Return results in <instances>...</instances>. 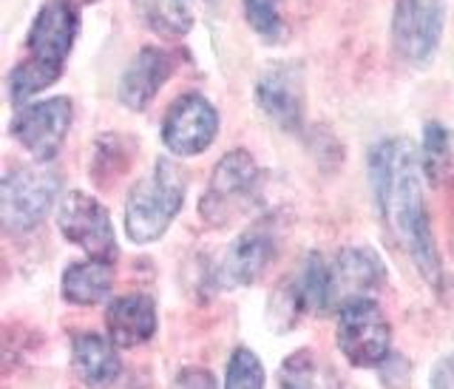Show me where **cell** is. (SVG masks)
<instances>
[{
  "label": "cell",
  "mask_w": 454,
  "mask_h": 389,
  "mask_svg": "<svg viewBox=\"0 0 454 389\" xmlns=\"http://www.w3.org/2000/svg\"><path fill=\"white\" fill-rule=\"evenodd\" d=\"M446 12L440 0H397L392 43L409 63H429L443 37Z\"/></svg>",
  "instance_id": "cell-9"
},
{
  "label": "cell",
  "mask_w": 454,
  "mask_h": 389,
  "mask_svg": "<svg viewBox=\"0 0 454 389\" xmlns=\"http://www.w3.org/2000/svg\"><path fill=\"white\" fill-rule=\"evenodd\" d=\"M174 75V57L160 46H142L137 57L128 63L125 75L120 80V99L125 108L142 111L151 106L156 91Z\"/></svg>",
  "instance_id": "cell-13"
},
{
  "label": "cell",
  "mask_w": 454,
  "mask_h": 389,
  "mask_svg": "<svg viewBox=\"0 0 454 389\" xmlns=\"http://www.w3.org/2000/svg\"><path fill=\"white\" fill-rule=\"evenodd\" d=\"M247 23L264 37H273L281 28V0H245Z\"/></svg>",
  "instance_id": "cell-23"
},
{
  "label": "cell",
  "mask_w": 454,
  "mask_h": 389,
  "mask_svg": "<svg viewBox=\"0 0 454 389\" xmlns=\"http://www.w3.org/2000/svg\"><path fill=\"white\" fill-rule=\"evenodd\" d=\"M57 191H60V177L46 163L14 168L0 182V225L9 234L35 230L49 216Z\"/></svg>",
  "instance_id": "cell-3"
},
{
  "label": "cell",
  "mask_w": 454,
  "mask_h": 389,
  "mask_svg": "<svg viewBox=\"0 0 454 389\" xmlns=\"http://www.w3.org/2000/svg\"><path fill=\"white\" fill-rule=\"evenodd\" d=\"M57 225H60L63 239L77 244L80 250L89 253V258H99V262L117 258V236H114L111 216L94 196L71 191L57 210Z\"/></svg>",
  "instance_id": "cell-6"
},
{
  "label": "cell",
  "mask_w": 454,
  "mask_h": 389,
  "mask_svg": "<svg viewBox=\"0 0 454 389\" xmlns=\"http://www.w3.org/2000/svg\"><path fill=\"white\" fill-rule=\"evenodd\" d=\"M63 71H57L51 66H43L37 60H23L12 68V75H9V97H12V103L14 106H23L26 99H32L35 94L40 91H46L49 85H54L57 80H60Z\"/></svg>",
  "instance_id": "cell-20"
},
{
  "label": "cell",
  "mask_w": 454,
  "mask_h": 389,
  "mask_svg": "<svg viewBox=\"0 0 454 389\" xmlns=\"http://www.w3.org/2000/svg\"><path fill=\"white\" fill-rule=\"evenodd\" d=\"M255 103L284 131L304 125V75L295 63H273L255 80Z\"/></svg>",
  "instance_id": "cell-11"
},
{
  "label": "cell",
  "mask_w": 454,
  "mask_h": 389,
  "mask_svg": "<svg viewBox=\"0 0 454 389\" xmlns=\"http://www.w3.org/2000/svg\"><path fill=\"white\" fill-rule=\"evenodd\" d=\"M420 168L429 182L443 185L454 174V134L440 123H426Z\"/></svg>",
  "instance_id": "cell-19"
},
{
  "label": "cell",
  "mask_w": 454,
  "mask_h": 389,
  "mask_svg": "<svg viewBox=\"0 0 454 389\" xmlns=\"http://www.w3.org/2000/svg\"><path fill=\"white\" fill-rule=\"evenodd\" d=\"M63 298L80 307L99 305L114 287V267L111 262L99 258H85V262L68 265L63 273Z\"/></svg>",
  "instance_id": "cell-18"
},
{
  "label": "cell",
  "mask_w": 454,
  "mask_h": 389,
  "mask_svg": "<svg viewBox=\"0 0 454 389\" xmlns=\"http://www.w3.org/2000/svg\"><path fill=\"white\" fill-rule=\"evenodd\" d=\"M68 4H74V6H77V4H97V0H68Z\"/></svg>",
  "instance_id": "cell-27"
},
{
  "label": "cell",
  "mask_w": 454,
  "mask_h": 389,
  "mask_svg": "<svg viewBox=\"0 0 454 389\" xmlns=\"http://www.w3.org/2000/svg\"><path fill=\"white\" fill-rule=\"evenodd\" d=\"M71 128V99L49 97L20 108L12 120V134L37 163H51Z\"/></svg>",
  "instance_id": "cell-8"
},
{
  "label": "cell",
  "mask_w": 454,
  "mask_h": 389,
  "mask_svg": "<svg viewBox=\"0 0 454 389\" xmlns=\"http://www.w3.org/2000/svg\"><path fill=\"white\" fill-rule=\"evenodd\" d=\"M284 298L290 301L293 313L330 310V267L318 253H309L295 279L284 284Z\"/></svg>",
  "instance_id": "cell-17"
},
{
  "label": "cell",
  "mask_w": 454,
  "mask_h": 389,
  "mask_svg": "<svg viewBox=\"0 0 454 389\" xmlns=\"http://www.w3.org/2000/svg\"><path fill=\"white\" fill-rule=\"evenodd\" d=\"M276 256L273 236L267 230H247L241 234L231 248H227L222 265L216 270V279L222 287H239V284H253L262 276V270L270 265V258Z\"/></svg>",
  "instance_id": "cell-14"
},
{
  "label": "cell",
  "mask_w": 454,
  "mask_h": 389,
  "mask_svg": "<svg viewBox=\"0 0 454 389\" xmlns=\"http://www.w3.org/2000/svg\"><path fill=\"white\" fill-rule=\"evenodd\" d=\"M392 329L372 298H358L340 307L338 347L352 367H378L387 361Z\"/></svg>",
  "instance_id": "cell-5"
},
{
  "label": "cell",
  "mask_w": 454,
  "mask_h": 389,
  "mask_svg": "<svg viewBox=\"0 0 454 389\" xmlns=\"http://www.w3.org/2000/svg\"><path fill=\"white\" fill-rule=\"evenodd\" d=\"M106 324H108V338L122 350L145 344L156 333L153 298L142 293L114 298L106 310Z\"/></svg>",
  "instance_id": "cell-15"
},
{
  "label": "cell",
  "mask_w": 454,
  "mask_h": 389,
  "mask_svg": "<svg viewBox=\"0 0 454 389\" xmlns=\"http://www.w3.org/2000/svg\"><path fill=\"white\" fill-rule=\"evenodd\" d=\"M224 389H264V369L259 355L247 347H239L231 355V364H227Z\"/></svg>",
  "instance_id": "cell-22"
},
{
  "label": "cell",
  "mask_w": 454,
  "mask_h": 389,
  "mask_svg": "<svg viewBox=\"0 0 454 389\" xmlns=\"http://www.w3.org/2000/svg\"><path fill=\"white\" fill-rule=\"evenodd\" d=\"M375 199L395 242L411 256L420 276L440 287L443 267H440L437 244L432 236V222L426 213L423 188H420V163L411 142L403 137L383 139L369 156Z\"/></svg>",
  "instance_id": "cell-1"
},
{
  "label": "cell",
  "mask_w": 454,
  "mask_h": 389,
  "mask_svg": "<svg viewBox=\"0 0 454 389\" xmlns=\"http://www.w3.org/2000/svg\"><path fill=\"white\" fill-rule=\"evenodd\" d=\"M219 134V114L210 99L188 91L170 103L162 123V142L176 156H196L213 146Z\"/></svg>",
  "instance_id": "cell-7"
},
{
  "label": "cell",
  "mask_w": 454,
  "mask_h": 389,
  "mask_svg": "<svg viewBox=\"0 0 454 389\" xmlns=\"http://www.w3.org/2000/svg\"><path fill=\"white\" fill-rule=\"evenodd\" d=\"M174 389H216V381L207 369H199V367H191V369H182L176 381H174Z\"/></svg>",
  "instance_id": "cell-25"
},
{
  "label": "cell",
  "mask_w": 454,
  "mask_h": 389,
  "mask_svg": "<svg viewBox=\"0 0 454 389\" xmlns=\"http://www.w3.org/2000/svg\"><path fill=\"white\" fill-rule=\"evenodd\" d=\"M77 28H80L77 6L68 4V0H49V4L37 12V18L26 35L28 57L43 66L63 71L71 54V46H74V40H77Z\"/></svg>",
  "instance_id": "cell-10"
},
{
  "label": "cell",
  "mask_w": 454,
  "mask_h": 389,
  "mask_svg": "<svg viewBox=\"0 0 454 389\" xmlns=\"http://www.w3.org/2000/svg\"><path fill=\"white\" fill-rule=\"evenodd\" d=\"M156 26H165L168 32L182 35L191 28V0H156Z\"/></svg>",
  "instance_id": "cell-24"
},
{
  "label": "cell",
  "mask_w": 454,
  "mask_h": 389,
  "mask_svg": "<svg viewBox=\"0 0 454 389\" xmlns=\"http://www.w3.org/2000/svg\"><path fill=\"white\" fill-rule=\"evenodd\" d=\"M432 389H454V355H446L432 372Z\"/></svg>",
  "instance_id": "cell-26"
},
{
  "label": "cell",
  "mask_w": 454,
  "mask_h": 389,
  "mask_svg": "<svg viewBox=\"0 0 454 389\" xmlns=\"http://www.w3.org/2000/svg\"><path fill=\"white\" fill-rule=\"evenodd\" d=\"M74 372L91 389H103L120 376L117 344L97 333H82L74 338Z\"/></svg>",
  "instance_id": "cell-16"
},
{
  "label": "cell",
  "mask_w": 454,
  "mask_h": 389,
  "mask_svg": "<svg viewBox=\"0 0 454 389\" xmlns=\"http://www.w3.org/2000/svg\"><path fill=\"white\" fill-rule=\"evenodd\" d=\"M387 270L375 250L347 248L330 265V307H347L358 298H372L380 290Z\"/></svg>",
  "instance_id": "cell-12"
},
{
  "label": "cell",
  "mask_w": 454,
  "mask_h": 389,
  "mask_svg": "<svg viewBox=\"0 0 454 389\" xmlns=\"http://www.w3.org/2000/svg\"><path fill=\"white\" fill-rule=\"evenodd\" d=\"M278 389H330V378H326L318 358L301 350L284 361Z\"/></svg>",
  "instance_id": "cell-21"
},
{
  "label": "cell",
  "mask_w": 454,
  "mask_h": 389,
  "mask_svg": "<svg viewBox=\"0 0 454 389\" xmlns=\"http://www.w3.org/2000/svg\"><path fill=\"white\" fill-rule=\"evenodd\" d=\"M188 194V174L168 156H160L153 171L139 179L125 199V234L137 244H148L160 239L168 225L182 210Z\"/></svg>",
  "instance_id": "cell-2"
},
{
  "label": "cell",
  "mask_w": 454,
  "mask_h": 389,
  "mask_svg": "<svg viewBox=\"0 0 454 389\" xmlns=\"http://www.w3.org/2000/svg\"><path fill=\"white\" fill-rule=\"evenodd\" d=\"M255 188H259V165L247 151L224 154L219 165L213 168V177L207 185V194L202 196V219L213 227H222L233 222L239 213L247 210V202H253Z\"/></svg>",
  "instance_id": "cell-4"
}]
</instances>
